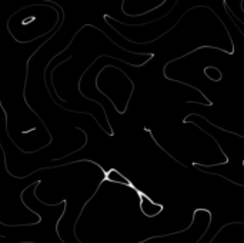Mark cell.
<instances>
[{"instance_id":"1","label":"cell","mask_w":244,"mask_h":243,"mask_svg":"<svg viewBox=\"0 0 244 243\" xmlns=\"http://www.w3.org/2000/svg\"><path fill=\"white\" fill-rule=\"evenodd\" d=\"M223 4H224V7L227 10H228V7H227V1H225V0H223ZM228 13H230V12H228ZM231 17H233V19H237V16H235L234 13H233V16H231Z\"/></svg>"}]
</instances>
